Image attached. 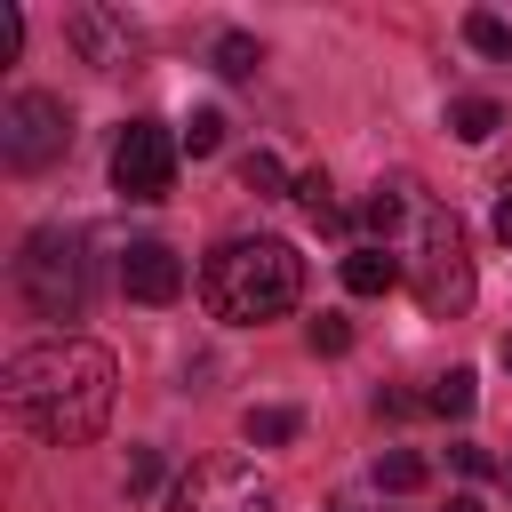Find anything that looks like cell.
<instances>
[{
  "label": "cell",
  "mask_w": 512,
  "mask_h": 512,
  "mask_svg": "<svg viewBox=\"0 0 512 512\" xmlns=\"http://www.w3.org/2000/svg\"><path fill=\"white\" fill-rule=\"evenodd\" d=\"M360 224L376 232V248L400 256V280L416 288V304L432 320H456L472 304V240H464L456 208H440L416 176H384L360 200Z\"/></svg>",
  "instance_id": "1"
},
{
  "label": "cell",
  "mask_w": 512,
  "mask_h": 512,
  "mask_svg": "<svg viewBox=\"0 0 512 512\" xmlns=\"http://www.w3.org/2000/svg\"><path fill=\"white\" fill-rule=\"evenodd\" d=\"M112 352L104 344H80V336H48L32 352H16L0 368V400L8 416L32 432V440H56V448H80L104 432L112 416Z\"/></svg>",
  "instance_id": "2"
},
{
  "label": "cell",
  "mask_w": 512,
  "mask_h": 512,
  "mask_svg": "<svg viewBox=\"0 0 512 512\" xmlns=\"http://www.w3.org/2000/svg\"><path fill=\"white\" fill-rule=\"evenodd\" d=\"M200 296L216 320L232 328H264L280 312H296L304 296V256L288 240H224L208 264H200Z\"/></svg>",
  "instance_id": "3"
},
{
  "label": "cell",
  "mask_w": 512,
  "mask_h": 512,
  "mask_svg": "<svg viewBox=\"0 0 512 512\" xmlns=\"http://www.w3.org/2000/svg\"><path fill=\"white\" fill-rule=\"evenodd\" d=\"M16 296L40 320H80V304H88V256H80V240L56 232V224H40L24 240V256H16Z\"/></svg>",
  "instance_id": "4"
},
{
  "label": "cell",
  "mask_w": 512,
  "mask_h": 512,
  "mask_svg": "<svg viewBox=\"0 0 512 512\" xmlns=\"http://www.w3.org/2000/svg\"><path fill=\"white\" fill-rule=\"evenodd\" d=\"M64 144H72V112H64L56 96L24 88V96L0 104V160H8V168H48Z\"/></svg>",
  "instance_id": "5"
},
{
  "label": "cell",
  "mask_w": 512,
  "mask_h": 512,
  "mask_svg": "<svg viewBox=\"0 0 512 512\" xmlns=\"http://www.w3.org/2000/svg\"><path fill=\"white\" fill-rule=\"evenodd\" d=\"M168 512H272V488L240 456H208L168 488Z\"/></svg>",
  "instance_id": "6"
},
{
  "label": "cell",
  "mask_w": 512,
  "mask_h": 512,
  "mask_svg": "<svg viewBox=\"0 0 512 512\" xmlns=\"http://www.w3.org/2000/svg\"><path fill=\"white\" fill-rule=\"evenodd\" d=\"M176 152H184V136H168L160 120H128L120 144H112V192H128V200H168Z\"/></svg>",
  "instance_id": "7"
},
{
  "label": "cell",
  "mask_w": 512,
  "mask_h": 512,
  "mask_svg": "<svg viewBox=\"0 0 512 512\" xmlns=\"http://www.w3.org/2000/svg\"><path fill=\"white\" fill-rule=\"evenodd\" d=\"M64 40H72V48H80V64H96V72H120V64H136V56H144V24H136L128 8H104V0L64 8Z\"/></svg>",
  "instance_id": "8"
},
{
  "label": "cell",
  "mask_w": 512,
  "mask_h": 512,
  "mask_svg": "<svg viewBox=\"0 0 512 512\" xmlns=\"http://www.w3.org/2000/svg\"><path fill=\"white\" fill-rule=\"evenodd\" d=\"M120 288H128L136 304H176V296H184V256H176L168 240H136V248L120 256Z\"/></svg>",
  "instance_id": "9"
},
{
  "label": "cell",
  "mask_w": 512,
  "mask_h": 512,
  "mask_svg": "<svg viewBox=\"0 0 512 512\" xmlns=\"http://www.w3.org/2000/svg\"><path fill=\"white\" fill-rule=\"evenodd\" d=\"M392 280H400V256H392V248H376V240H368V248H352V256H344V288H352V296H384Z\"/></svg>",
  "instance_id": "10"
},
{
  "label": "cell",
  "mask_w": 512,
  "mask_h": 512,
  "mask_svg": "<svg viewBox=\"0 0 512 512\" xmlns=\"http://www.w3.org/2000/svg\"><path fill=\"white\" fill-rule=\"evenodd\" d=\"M296 208H304L320 232H344V208H336V184H328V168H304V176H296Z\"/></svg>",
  "instance_id": "11"
},
{
  "label": "cell",
  "mask_w": 512,
  "mask_h": 512,
  "mask_svg": "<svg viewBox=\"0 0 512 512\" xmlns=\"http://www.w3.org/2000/svg\"><path fill=\"white\" fill-rule=\"evenodd\" d=\"M296 432H304L296 408H248V416H240V440H248V448H288Z\"/></svg>",
  "instance_id": "12"
},
{
  "label": "cell",
  "mask_w": 512,
  "mask_h": 512,
  "mask_svg": "<svg viewBox=\"0 0 512 512\" xmlns=\"http://www.w3.org/2000/svg\"><path fill=\"white\" fill-rule=\"evenodd\" d=\"M472 400H480V376H472V368H448V376H432V392H424L432 416H472Z\"/></svg>",
  "instance_id": "13"
},
{
  "label": "cell",
  "mask_w": 512,
  "mask_h": 512,
  "mask_svg": "<svg viewBox=\"0 0 512 512\" xmlns=\"http://www.w3.org/2000/svg\"><path fill=\"white\" fill-rule=\"evenodd\" d=\"M448 128H456L464 144H488V136L504 128V112H496L488 96H456V104H448Z\"/></svg>",
  "instance_id": "14"
},
{
  "label": "cell",
  "mask_w": 512,
  "mask_h": 512,
  "mask_svg": "<svg viewBox=\"0 0 512 512\" xmlns=\"http://www.w3.org/2000/svg\"><path fill=\"white\" fill-rule=\"evenodd\" d=\"M424 480H432V464H424L416 448H392V456H376V488L408 496V488H424Z\"/></svg>",
  "instance_id": "15"
},
{
  "label": "cell",
  "mask_w": 512,
  "mask_h": 512,
  "mask_svg": "<svg viewBox=\"0 0 512 512\" xmlns=\"http://www.w3.org/2000/svg\"><path fill=\"white\" fill-rule=\"evenodd\" d=\"M240 184H248L256 200H280V192H296V184H288V168H280L272 152H248V160H240Z\"/></svg>",
  "instance_id": "16"
},
{
  "label": "cell",
  "mask_w": 512,
  "mask_h": 512,
  "mask_svg": "<svg viewBox=\"0 0 512 512\" xmlns=\"http://www.w3.org/2000/svg\"><path fill=\"white\" fill-rule=\"evenodd\" d=\"M464 40H472L480 56H512V24H504V16H488V8H472V16H464Z\"/></svg>",
  "instance_id": "17"
},
{
  "label": "cell",
  "mask_w": 512,
  "mask_h": 512,
  "mask_svg": "<svg viewBox=\"0 0 512 512\" xmlns=\"http://www.w3.org/2000/svg\"><path fill=\"white\" fill-rule=\"evenodd\" d=\"M256 64H264V48H256L248 32H224V40H216V72H232V80H248Z\"/></svg>",
  "instance_id": "18"
},
{
  "label": "cell",
  "mask_w": 512,
  "mask_h": 512,
  "mask_svg": "<svg viewBox=\"0 0 512 512\" xmlns=\"http://www.w3.org/2000/svg\"><path fill=\"white\" fill-rule=\"evenodd\" d=\"M216 144H224V112H208V104H200V112L184 120V152H216Z\"/></svg>",
  "instance_id": "19"
},
{
  "label": "cell",
  "mask_w": 512,
  "mask_h": 512,
  "mask_svg": "<svg viewBox=\"0 0 512 512\" xmlns=\"http://www.w3.org/2000/svg\"><path fill=\"white\" fill-rule=\"evenodd\" d=\"M344 344H352V328H344L336 312H320V320H312V352H328V360H336Z\"/></svg>",
  "instance_id": "20"
},
{
  "label": "cell",
  "mask_w": 512,
  "mask_h": 512,
  "mask_svg": "<svg viewBox=\"0 0 512 512\" xmlns=\"http://www.w3.org/2000/svg\"><path fill=\"white\" fill-rule=\"evenodd\" d=\"M448 456H456V472H472V480H480V472H496V456H488V448H480V440H456V448H448Z\"/></svg>",
  "instance_id": "21"
},
{
  "label": "cell",
  "mask_w": 512,
  "mask_h": 512,
  "mask_svg": "<svg viewBox=\"0 0 512 512\" xmlns=\"http://www.w3.org/2000/svg\"><path fill=\"white\" fill-rule=\"evenodd\" d=\"M152 480H160V456H152V448H136V456H128V496H144Z\"/></svg>",
  "instance_id": "22"
},
{
  "label": "cell",
  "mask_w": 512,
  "mask_h": 512,
  "mask_svg": "<svg viewBox=\"0 0 512 512\" xmlns=\"http://www.w3.org/2000/svg\"><path fill=\"white\" fill-rule=\"evenodd\" d=\"M488 224H496V240L512 248V184H504V200H496V216H488Z\"/></svg>",
  "instance_id": "23"
},
{
  "label": "cell",
  "mask_w": 512,
  "mask_h": 512,
  "mask_svg": "<svg viewBox=\"0 0 512 512\" xmlns=\"http://www.w3.org/2000/svg\"><path fill=\"white\" fill-rule=\"evenodd\" d=\"M440 512H488V504H480V496H448Z\"/></svg>",
  "instance_id": "24"
},
{
  "label": "cell",
  "mask_w": 512,
  "mask_h": 512,
  "mask_svg": "<svg viewBox=\"0 0 512 512\" xmlns=\"http://www.w3.org/2000/svg\"><path fill=\"white\" fill-rule=\"evenodd\" d=\"M504 368H512V336H504Z\"/></svg>",
  "instance_id": "25"
}]
</instances>
